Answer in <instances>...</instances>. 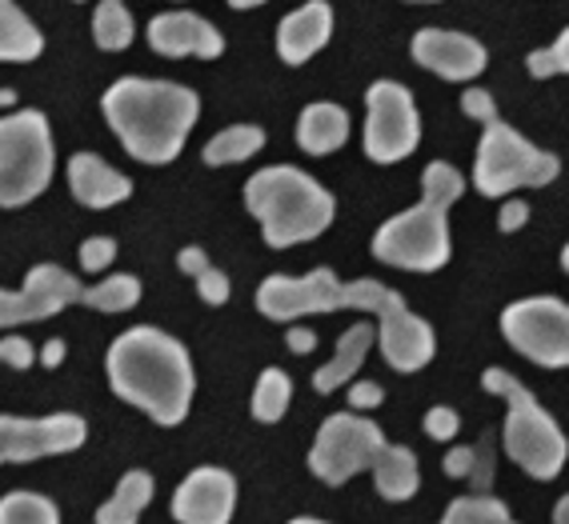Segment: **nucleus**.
<instances>
[{"instance_id": "1", "label": "nucleus", "mask_w": 569, "mask_h": 524, "mask_svg": "<svg viewBox=\"0 0 569 524\" xmlns=\"http://www.w3.org/2000/svg\"><path fill=\"white\" fill-rule=\"evenodd\" d=\"M104 373L112 393L132 409H141L161 429L181 424L193 409L197 373L189 349L153 324H137L117 336L104 353Z\"/></svg>"}, {"instance_id": "2", "label": "nucleus", "mask_w": 569, "mask_h": 524, "mask_svg": "<svg viewBox=\"0 0 569 524\" xmlns=\"http://www.w3.org/2000/svg\"><path fill=\"white\" fill-rule=\"evenodd\" d=\"M101 109L124 152L141 164H173L201 117L193 89L149 77H121L109 84Z\"/></svg>"}, {"instance_id": "3", "label": "nucleus", "mask_w": 569, "mask_h": 524, "mask_svg": "<svg viewBox=\"0 0 569 524\" xmlns=\"http://www.w3.org/2000/svg\"><path fill=\"white\" fill-rule=\"evenodd\" d=\"M466 177L453 164L433 161L421 172V201L413 209L389 216L373 236L377 261L406 269V273H438L453 256L449 241V209L461 201Z\"/></svg>"}, {"instance_id": "4", "label": "nucleus", "mask_w": 569, "mask_h": 524, "mask_svg": "<svg viewBox=\"0 0 569 524\" xmlns=\"http://www.w3.org/2000/svg\"><path fill=\"white\" fill-rule=\"evenodd\" d=\"M244 209L249 216H257L269 249L317 241L337 216L333 192L297 164H269L253 172L244 184Z\"/></svg>"}, {"instance_id": "5", "label": "nucleus", "mask_w": 569, "mask_h": 524, "mask_svg": "<svg viewBox=\"0 0 569 524\" xmlns=\"http://www.w3.org/2000/svg\"><path fill=\"white\" fill-rule=\"evenodd\" d=\"M481 389L493 396H506V429H501V444L506 456L518 464L521 473L533 481H553L569 461V441L561 433V424L538 404V396L529 393L526 384L506 369H486L481 373Z\"/></svg>"}, {"instance_id": "6", "label": "nucleus", "mask_w": 569, "mask_h": 524, "mask_svg": "<svg viewBox=\"0 0 569 524\" xmlns=\"http://www.w3.org/2000/svg\"><path fill=\"white\" fill-rule=\"evenodd\" d=\"M57 169L49 117L37 109H21L0 117V209L32 204L49 189Z\"/></svg>"}, {"instance_id": "7", "label": "nucleus", "mask_w": 569, "mask_h": 524, "mask_svg": "<svg viewBox=\"0 0 569 524\" xmlns=\"http://www.w3.org/2000/svg\"><path fill=\"white\" fill-rule=\"evenodd\" d=\"M481 144L478 161H473V189L481 196H509L518 189H546L561 177V161L553 152L538 149L533 141H526L518 129H509L501 117L481 124Z\"/></svg>"}, {"instance_id": "8", "label": "nucleus", "mask_w": 569, "mask_h": 524, "mask_svg": "<svg viewBox=\"0 0 569 524\" xmlns=\"http://www.w3.org/2000/svg\"><path fill=\"white\" fill-rule=\"evenodd\" d=\"M386 444L389 441L377 421H366L361 413H333L317 429L309 473L321 484H329V488H341L353 476L369 473Z\"/></svg>"}, {"instance_id": "9", "label": "nucleus", "mask_w": 569, "mask_h": 524, "mask_svg": "<svg viewBox=\"0 0 569 524\" xmlns=\"http://www.w3.org/2000/svg\"><path fill=\"white\" fill-rule=\"evenodd\" d=\"M501 336L538 369H569V304L558 296H526L501 313Z\"/></svg>"}, {"instance_id": "10", "label": "nucleus", "mask_w": 569, "mask_h": 524, "mask_svg": "<svg viewBox=\"0 0 569 524\" xmlns=\"http://www.w3.org/2000/svg\"><path fill=\"white\" fill-rule=\"evenodd\" d=\"M421 144V112L413 92L397 81H377L366 92V157L373 164H397Z\"/></svg>"}, {"instance_id": "11", "label": "nucleus", "mask_w": 569, "mask_h": 524, "mask_svg": "<svg viewBox=\"0 0 569 524\" xmlns=\"http://www.w3.org/2000/svg\"><path fill=\"white\" fill-rule=\"evenodd\" d=\"M346 309V281L333 269H313L306 276H264L257 289V313L277 324H293L306 316H326Z\"/></svg>"}, {"instance_id": "12", "label": "nucleus", "mask_w": 569, "mask_h": 524, "mask_svg": "<svg viewBox=\"0 0 569 524\" xmlns=\"http://www.w3.org/2000/svg\"><path fill=\"white\" fill-rule=\"evenodd\" d=\"M89 441V421L77 413L52 416H0V468L32 464L44 456L77 453Z\"/></svg>"}, {"instance_id": "13", "label": "nucleus", "mask_w": 569, "mask_h": 524, "mask_svg": "<svg viewBox=\"0 0 569 524\" xmlns=\"http://www.w3.org/2000/svg\"><path fill=\"white\" fill-rule=\"evenodd\" d=\"M84 284L61 264H37L24 276L21 289H0V329H17V324H37L49 316H61L64 309L81 304Z\"/></svg>"}, {"instance_id": "14", "label": "nucleus", "mask_w": 569, "mask_h": 524, "mask_svg": "<svg viewBox=\"0 0 569 524\" xmlns=\"http://www.w3.org/2000/svg\"><path fill=\"white\" fill-rule=\"evenodd\" d=\"M377 349H381V356L397 373H421L433 361V353H438L433 324L426 316H417L397 289L377 309Z\"/></svg>"}, {"instance_id": "15", "label": "nucleus", "mask_w": 569, "mask_h": 524, "mask_svg": "<svg viewBox=\"0 0 569 524\" xmlns=\"http://www.w3.org/2000/svg\"><path fill=\"white\" fill-rule=\"evenodd\" d=\"M237 513V476L217 464H201L177 484L173 521L177 524H229Z\"/></svg>"}, {"instance_id": "16", "label": "nucleus", "mask_w": 569, "mask_h": 524, "mask_svg": "<svg viewBox=\"0 0 569 524\" xmlns=\"http://www.w3.org/2000/svg\"><path fill=\"white\" fill-rule=\"evenodd\" d=\"M413 61L421 69L438 72L441 81L466 84L478 81L489 64V52L481 41L466 37V32H449V29H421L413 37Z\"/></svg>"}, {"instance_id": "17", "label": "nucleus", "mask_w": 569, "mask_h": 524, "mask_svg": "<svg viewBox=\"0 0 569 524\" xmlns=\"http://www.w3.org/2000/svg\"><path fill=\"white\" fill-rule=\"evenodd\" d=\"M149 44L153 52L161 57H197V61H217L224 52V37L213 29V24L197 17V12H184V9H173V12H161L149 21Z\"/></svg>"}, {"instance_id": "18", "label": "nucleus", "mask_w": 569, "mask_h": 524, "mask_svg": "<svg viewBox=\"0 0 569 524\" xmlns=\"http://www.w3.org/2000/svg\"><path fill=\"white\" fill-rule=\"evenodd\" d=\"M333 37V9L326 0H309L277 24V52L284 64H306L326 49Z\"/></svg>"}, {"instance_id": "19", "label": "nucleus", "mask_w": 569, "mask_h": 524, "mask_svg": "<svg viewBox=\"0 0 569 524\" xmlns=\"http://www.w3.org/2000/svg\"><path fill=\"white\" fill-rule=\"evenodd\" d=\"M69 189L84 209H112L132 196V181L97 152H77L69 161Z\"/></svg>"}, {"instance_id": "20", "label": "nucleus", "mask_w": 569, "mask_h": 524, "mask_svg": "<svg viewBox=\"0 0 569 524\" xmlns=\"http://www.w3.org/2000/svg\"><path fill=\"white\" fill-rule=\"evenodd\" d=\"M377 344V324H349L346 333L337 336V353L329 364H321L313 373V389L321 396L337 393V389H346L357 373H361V364H366L369 349Z\"/></svg>"}, {"instance_id": "21", "label": "nucleus", "mask_w": 569, "mask_h": 524, "mask_svg": "<svg viewBox=\"0 0 569 524\" xmlns=\"http://www.w3.org/2000/svg\"><path fill=\"white\" fill-rule=\"evenodd\" d=\"M349 141V112L333 101L306 104L297 117V144L309 157H329Z\"/></svg>"}, {"instance_id": "22", "label": "nucleus", "mask_w": 569, "mask_h": 524, "mask_svg": "<svg viewBox=\"0 0 569 524\" xmlns=\"http://www.w3.org/2000/svg\"><path fill=\"white\" fill-rule=\"evenodd\" d=\"M369 476H373L377 496L393 504L409 501V496H417V488H421V464H417V453L409 444H386L381 456H377V464L369 468Z\"/></svg>"}, {"instance_id": "23", "label": "nucleus", "mask_w": 569, "mask_h": 524, "mask_svg": "<svg viewBox=\"0 0 569 524\" xmlns=\"http://www.w3.org/2000/svg\"><path fill=\"white\" fill-rule=\"evenodd\" d=\"M153 493H157L153 473L132 468V473L121 476V484L112 488V496L101 504V508H97V516H92V521H97V524H137L144 508L153 504Z\"/></svg>"}, {"instance_id": "24", "label": "nucleus", "mask_w": 569, "mask_h": 524, "mask_svg": "<svg viewBox=\"0 0 569 524\" xmlns=\"http://www.w3.org/2000/svg\"><path fill=\"white\" fill-rule=\"evenodd\" d=\"M44 52L41 29L17 9V0H0V61L29 64Z\"/></svg>"}, {"instance_id": "25", "label": "nucleus", "mask_w": 569, "mask_h": 524, "mask_svg": "<svg viewBox=\"0 0 569 524\" xmlns=\"http://www.w3.org/2000/svg\"><path fill=\"white\" fill-rule=\"evenodd\" d=\"M261 149H264V132L257 129V124H229V129H221L213 141L204 144L201 161L209 164V169H224V164L249 161V157H257Z\"/></svg>"}, {"instance_id": "26", "label": "nucleus", "mask_w": 569, "mask_h": 524, "mask_svg": "<svg viewBox=\"0 0 569 524\" xmlns=\"http://www.w3.org/2000/svg\"><path fill=\"white\" fill-rule=\"evenodd\" d=\"M137 37V24H132V12L124 9L121 0H101L97 12H92V41L104 52H124Z\"/></svg>"}, {"instance_id": "27", "label": "nucleus", "mask_w": 569, "mask_h": 524, "mask_svg": "<svg viewBox=\"0 0 569 524\" xmlns=\"http://www.w3.org/2000/svg\"><path fill=\"white\" fill-rule=\"evenodd\" d=\"M141 293H144L141 281L132 273H112V276H104L101 284L84 289L81 304H89L97 313H129V309L141 304Z\"/></svg>"}, {"instance_id": "28", "label": "nucleus", "mask_w": 569, "mask_h": 524, "mask_svg": "<svg viewBox=\"0 0 569 524\" xmlns=\"http://www.w3.org/2000/svg\"><path fill=\"white\" fill-rule=\"evenodd\" d=\"M0 524H61V508L44 493L12 488L0 496Z\"/></svg>"}, {"instance_id": "29", "label": "nucleus", "mask_w": 569, "mask_h": 524, "mask_svg": "<svg viewBox=\"0 0 569 524\" xmlns=\"http://www.w3.org/2000/svg\"><path fill=\"white\" fill-rule=\"evenodd\" d=\"M441 524H518L513 513L506 508V501H498L493 493H469L449 501Z\"/></svg>"}, {"instance_id": "30", "label": "nucleus", "mask_w": 569, "mask_h": 524, "mask_svg": "<svg viewBox=\"0 0 569 524\" xmlns=\"http://www.w3.org/2000/svg\"><path fill=\"white\" fill-rule=\"evenodd\" d=\"M289 401H293V381L289 373L281 369H264L257 376V389H253V416L261 424H277L284 413H289Z\"/></svg>"}, {"instance_id": "31", "label": "nucleus", "mask_w": 569, "mask_h": 524, "mask_svg": "<svg viewBox=\"0 0 569 524\" xmlns=\"http://www.w3.org/2000/svg\"><path fill=\"white\" fill-rule=\"evenodd\" d=\"M473 449H478V456H473V473L466 476V484H473V493H489L493 476H498V436L486 433Z\"/></svg>"}, {"instance_id": "32", "label": "nucleus", "mask_w": 569, "mask_h": 524, "mask_svg": "<svg viewBox=\"0 0 569 524\" xmlns=\"http://www.w3.org/2000/svg\"><path fill=\"white\" fill-rule=\"evenodd\" d=\"M526 64H529V77H538V81H546V77H558V72H569V29L561 32L549 49L529 52Z\"/></svg>"}, {"instance_id": "33", "label": "nucleus", "mask_w": 569, "mask_h": 524, "mask_svg": "<svg viewBox=\"0 0 569 524\" xmlns=\"http://www.w3.org/2000/svg\"><path fill=\"white\" fill-rule=\"evenodd\" d=\"M117 261V241L112 236H89L81 244V269L84 273H104Z\"/></svg>"}, {"instance_id": "34", "label": "nucleus", "mask_w": 569, "mask_h": 524, "mask_svg": "<svg viewBox=\"0 0 569 524\" xmlns=\"http://www.w3.org/2000/svg\"><path fill=\"white\" fill-rule=\"evenodd\" d=\"M0 361L24 373V369H32V361H41V356H37V349H32L21 333H9V336H0Z\"/></svg>"}, {"instance_id": "35", "label": "nucleus", "mask_w": 569, "mask_h": 524, "mask_svg": "<svg viewBox=\"0 0 569 524\" xmlns=\"http://www.w3.org/2000/svg\"><path fill=\"white\" fill-rule=\"evenodd\" d=\"M461 429V416L453 413V409H446V404H433L426 413V436L429 441H453Z\"/></svg>"}, {"instance_id": "36", "label": "nucleus", "mask_w": 569, "mask_h": 524, "mask_svg": "<svg viewBox=\"0 0 569 524\" xmlns=\"http://www.w3.org/2000/svg\"><path fill=\"white\" fill-rule=\"evenodd\" d=\"M197 293H201L204 304H224L229 301V276H224L217 264H209V269L197 276Z\"/></svg>"}, {"instance_id": "37", "label": "nucleus", "mask_w": 569, "mask_h": 524, "mask_svg": "<svg viewBox=\"0 0 569 524\" xmlns=\"http://www.w3.org/2000/svg\"><path fill=\"white\" fill-rule=\"evenodd\" d=\"M461 112H466L469 121L486 124V121L498 117V101H493L486 89H466V97H461Z\"/></svg>"}, {"instance_id": "38", "label": "nucleus", "mask_w": 569, "mask_h": 524, "mask_svg": "<svg viewBox=\"0 0 569 524\" xmlns=\"http://www.w3.org/2000/svg\"><path fill=\"white\" fill-rule=\"evenodd\" d=\"M381 401H386V389H381L377 381H357V384H349V409H353V413L377 409Z\"/></svg>"}, {"instance_id": "39", "label": "nucleus", "mask_w": 569, "mask_h": 524, "mask_svg": "<svg viewBox=\"0 0 569 524\" xmlns=\"http://www.w3.org/2000/svg\"><path fill=\"white\" fill-rule=\"evenodd\" d=\"M473 456H478V449H473V444H458V449H449V453H446V476H453V481H466V476L473 473Z\"/></svg>"}, {"instance_id": "40", "label": "nucleus", "mask_w": 569, "mask_h": 524, "mask_svg": "<svg viewBox=\"0 0 569 524\" xmlns=\"http://www.w3.org/2000/svg\"><path fill=\"white\" fill-rule=\"evenodd\" d=\"M526 221H529V204H526V201H518V196H509V201L498 209V229H501V232H518V229H526Z\"/></svg>"}, {"instance_id": "41", "label": "nucleus", "mask_w": 569, "mask_h": 524, "mask_svg": "<svg viewBox=\"0 0 569 524\" xmlns=\"http://www.w3.org/2000/svg\"><path fill=\"white\" fill-rule=\"evenodd\" d=\"M284 344H289V353L297 356H309L317 349V333L309 329V324H293L289 333H284Z\"/></svg>"}, {"instance_id": "42", "label": "nucleus", "mask_w": 569, "mask_h": 524, "mask_svg": "<svg viewBox=\"0 0 569 524\" xmlns=\"http://www.w3.org/2000/svg\"><path fill=\"white\" fill-rule=\"evenodd\" d=\"M177 269H181L184 276H201L204 269H209V256H204V249H197V244H189V249L177 252Z\"/></svg>"}, {"instance_id": "43", "label": "nucleus", "mask_w": 569, "mask_h": 524, "mask_svg": "<svg viewBox=\"0 0 569 524\" xmlns=\"http://www.w3.org/2000/svg\"><path fill=\"white\" fill-rule=\"evenodd\" d=\"M61 361H64V341H49V344H44V349H41V364H44V369H57Z\"/></svg>"}, {"instance_id": "44", "label": "nucleus", "mask_w": 569, "mask_h": 524, "mask_svg": "<svg viewBox=\"0 0 569 524\" xmlns=\"http://www.w3.org/2000/svg\"><path fill=\"white\" fill-rule=\"evenodd\" d=\"M553 524H569V493L553 504Z\"/></svg>"}, {"instance_id": "45", "label": "nucleus", "mask_w": 569, "mask_h": 524, "mask_svg": "<svg viewBox=\"0 0 569 524\" xmlns=\"http://www.w3.org/2000/svg\"><path fill=\"white\" fill-rule=\"evenodd\" d=\"M17 104V92L12 89H0V109H12Z\"/></svg>"}, {"instance_id": "46", "label": "nucleus", "mask_w": 569, "mask_h": 524, "mask_svg": "<svg viewBox=\"0 0 569 524\" xmlns=\"http://www.w3.org/2000/svg\"><path fill=\"white\" fill-rule=\"evenodd\" d=\"M229 4H233V9H261L264 0H229Z\"/></svg>"}, {"instance_id": "47", "label": "nucleus", "mask_w": 569, "mask_h": 524, "mask_svg": "<svg viewBox=\"0 0 569 524\" xmlns=\"http://www.w3.org/2000/svg\"><path fill=\"white\" fill-rule=\"evenodd\" d=\"M289 524H329V521H321V516H293Z\"/></svg>"}, {"instance_id": "48", "label": "nucleus", "mask_w": 569, "mask_h": 524, "mask_svg": "<svg viewBox=\"0 0 569 524\" xmlns=\"http://www.w3.org/2000/svg\"><path fill=\"white\" fill-rule=\"evenodd\" d=\"M561 269H566V273H569V244H566V249H561Z\"/></svg>"}, {"instance_id": "49", "label": "nucleus", "mask_w": 569, "mask_h": 524, "mask_svg": "<svg viewBox=\"0 0 569 524\" xmlns=\"http://www.w3.org/2000/svg\"><path fill=\"white\" fill-rule=\"evenodd\" d=\"M409 4H433V0H409Z\"/></svg>"}]
</instances>
